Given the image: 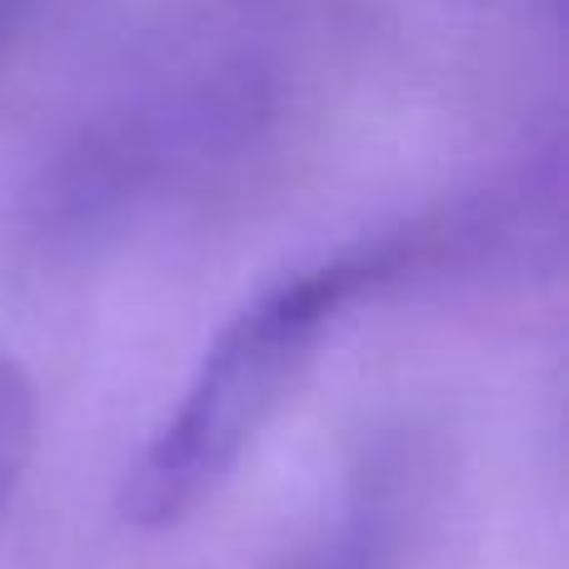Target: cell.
Returning a JSON list of instances; mask_svg holds the SVG:
<instances>
[{"instance_id": "1", "label": "cell", "mask_w": 569, "mask_h": 569, "mask_svg": "<svg viewBox=\"0 0 569 569\" xmlns=\"http://www.w3.org/2000/svg\"><path fill=\"white\" fill-rule=\"evenodd\" d=\"M445 256L440 230L365 240L325 256L250 295L210 340L180 400L140 445L120 485V515L136 530H170L190 520L236 475L295 385L310 375L335 325L420 266Z\"/></svg>"}, {"instance_id": "2", "label": "cell", "mask_w": 569, "mask_h": 569, "mask_svg": "<svg viewBox=\"0 0 569 569\" xmlns=\"http://www.w3.org/2000/svg\"><path fill=\"white\" fill-rule=\"evenodd\" d=\"M36 450V390L10 355H0V515L10 510Z\"/></svg>"}, {"instance_id": "3", "label": "cell", "mask_w": 569, "mask_h": 569, "mask_svg": "<svg viewBox=\"0 0 569 569\" xmlns=\"http://www.w3.org/2000/svg\"><path fill=\"white\" fill-rule=\"evenodd\" d=\"M320 569H360V555H335V560H325Z\"/></svg>"}, {"instance_id": "4", "label": "cell", "mask_w": 569, "mask_h": 569, "mask_svg": "<svg viewBox=\"0 0 569 569\" xmlns=\"http://www.w3.org/2000/svg\"><path fill=\"white\" fill-rule=\"evenodd\" d=\"M10 6H16V0H0V26H6V16H10Z\"/></svg>"}]
</instances>
